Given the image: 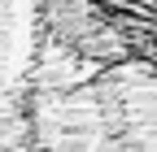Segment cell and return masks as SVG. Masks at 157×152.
I'll return each instance as SVG.
<instances>
[{
	"instance_id": "6da1fadb",
	"label": "cell",
	"mask_w": 157,
	"mask_h": 152,
	"mask_svg": "<svg viewBox=\"0 0 157 152\" xmlns=\"http://www.w3.org/2000/svg\"><path fill=\"white\" fill-rule=\"evenodd\" d=\"M96 5L122 39L157 65V0H96Z\"/></svg>"
}]
</instances>
